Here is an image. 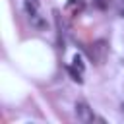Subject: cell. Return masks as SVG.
Returning a JSON list of instances; mask_svg holds the SVG:
<instances>
[{"label": "cell", "instance_id": "6da1fadb", "mask_svg": "<svg viewBox=\"0 0 124 124\" xmlns=\"http://www.w3.org/2000/svg\"><path fill=\"white\" fill-rule=\"evenodd\" d=\"M76 116L81 124H93L95 122V114H93V108L85 103V101H78L76 103Z\"/></svg>", "mask_w": 124, "mask_h": 124}, {"label": "cell", "instance_id": "7a4b0ae2", "mask_svg": "<svg viewBox=\"0 0 124 124\" xmlns=\"http://www.w3.org/2000/svg\"><path fill=\"white\" fill-rule=\"evenodd\" d=\"M27 19H29L31 27L37 29V31H46V27H48L46 17L43 16V12H37V14H33V16H27Z\"/></svg>", "mask_w": 124, "mask_h": 124}, {"label": "cell", "instance_id": "3957f363", "mask_svg": "<svg viewBox=\"0 0 124 124\" xmlns=\"http://www.w3.org/2000/svg\"><path fill=\"white\" fill-rule=\"evenodd\" d=\"M23 10L27 16H33V14L41 12V2L39 0H23Z\"/></svg>", "mask_w": 124, "mask_h": 124}, {"label": "cell", "instance_id": "277c9868", "mask_svg": "<svg viewBox=\"0 0 124 124\" xmlns=\"http://www.w3.org/2000/svg\"><path fill=\"white\" fill-rule=\"evenodd\" d=\"M105 50H107L105 41H97V43L93 45V54H95L97 62H103V60H105Z\"/></svg>", "mask_w": 124, "mask_h": 124}, {"label": "cell", "instance_id": "5b68a950", "mask_svg": "<svg viewBox=\"0 0 124 124\" xmlns=\"http://www.w3.org/2000/svg\"><path fill=\"white\" fill-rule=\"evenodd\" d=\"M70 68H74L76 72H79V74L83 76V72H85V64H83L81 56H78V54H76V56L72 58V66H70Z\"/></svg>", "mask_w": 124, "mask_h": 124}, {"label": "cell", "instance_id": "8992f818", "mask_svg": "<svg viewBox=\"0 0 124 124\" xmlns=\"http://www.w3.org/2000/svg\"><path fill=\"white\" fill-rule=\"evenodd\" d=\"M68 8H70L72 12H78V10L81 8V2H78V0H68Z\"/></svg>", "mask_w": 124, "mask_h": 124}, {"label": "cell", "instance_id": "52a82bcc", "mask_svg": "<svg viewBox=\"0 0 124 124\" xmlns=\"http://www.w3.org/2000/svg\"><path fill=\"white\" fill-rule=\"evenodd\" d=\"M116 16L124 19V0H118V4H116Z\"/></svg>", "mask_w": 124, "mask_h": 124}, {"label": "cell", "instance_id": "ba28073f", "mask_svg": "<svg viewBox=\"0 0 124 124\" xmlns=\"http://www.w3.org/2000/svg\"><path fill=\"white\" fill-rule=\"evenodd\" d=\"M95 6L101 8V10H107L108 8V0H95Z\"/></svg>", "mask_w": 124, "mask_h": 124}, {"label": "cell", "instance_id": "9c48e42d", "mask_svg": "<svg viewBox=\"0 0 124 124\" xmlns=\"http://www.w3.org/2000/svg\"><path fill=\"white\" fill-rule=\"evenodd\" d=\"M120 112H122V114H124V103H122V105H120Z\"/></svg>", "mask_w": 124, "mask_h": 124}]
</instances>
